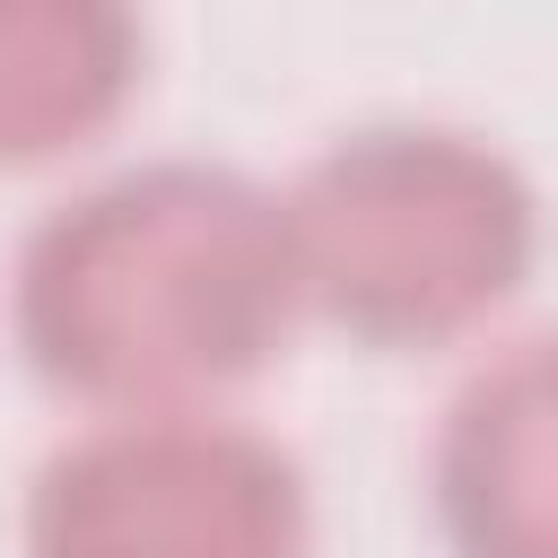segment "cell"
<instances>
[{"instance_id": "obj_1", "label": "cell", "mask_w": 558, "mask_h": 558, "mask_svg": "<svg viewBox=\"0 0 558 558\" xmlns=\"http://www.w3.org/2000/svg\"><path fill=\"white\" fill-rule=\"evenodd\" d=\"M296 323L279 183L227 157H140L61 192L9 270L26 375L96 418L218 410Z\"/></svg>"}, {"instance_id": "obj_2", "label": "cell", "mask_w": 558, "mask_h": 558, "mask_svg": "<svg viewBox=\"0 0 558 558\" xmlns=\"http://www.w3.org/2000/svg\"><path fill=\"white\" fill-rule=\"evenodd\" d=\"M279 209L296 305L392 357L480 331L541 262L532 174L462 122H357L296 166Z\"/></svg>"}, {"instance_id": "obj_3", "label": "cell", "mask_w": 558, "mask_h": 558, "mask_svg": "<svg viewBox=\"0 0 558 558\" xmlns=\"http://www.w3.org/2000/svg\"><path fill=\"white\" fill-rule=\"evenodd\" d=\"M17 541L26 558H314V488L227 410L87 418L35 462Z\"/></svg>"}, {"instance_id": "obj_4", "label": "cell", "mask_w": 558, "mask_h": 558, "mask_svg": "<svg viewBox=\"0 0 558 558\" xmlns=\"http://www.w3.org/2000/svg\"><path fill=\"white\" fill-rule=\"evenodd\" d=\"M427 506L453 558H558V331L506 340L453 384Z\"/></svg>"}, {"instance_id": "obj_5", "label": "cell", "mask_w": 558, "mask_h": 558, "mask_svg": "<svg viewBox=\"0 0 558 558\" xmlns=\"http://www.w3.org/2000/svg\"><path fill=\"white\" fill-rule=\"evenodd\" d=\"M148 26L113 0H0V174L52 166L122 122Z\"/></svg>"}]
</instances>
